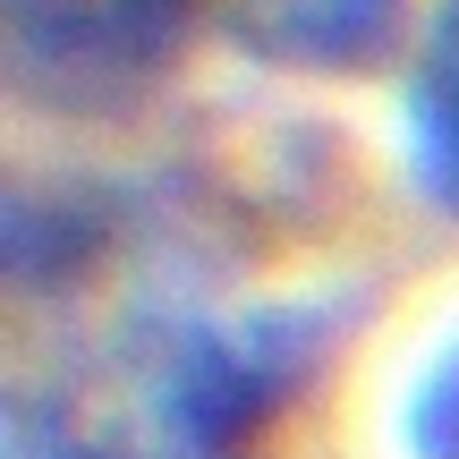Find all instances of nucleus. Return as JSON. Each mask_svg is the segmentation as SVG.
<instances>
[{
  "label": "nucleus",
  "mask_w": 459,
  "mask_h": 459,
  "mask_svg": "<svg viewBox=\"0 0 459 459\" xmlns=\"http://www.w3.org/2000/svg\"><path fill=\"white\" fill-rule=\"evenodd\" d=\"M213 0H9V85L60 119H119L187 60Z\"/></svg>",
  "instance_id": "obj_1"
},
{
  "label": "nucleus",
  "mask_w": 459,
  "mask_h": 459,
  "mask_svg": "<svg viewBox=\"0 0 459 459\" xmlns=\"http://www.w3.org/2000/svg\"><path fill=\"white\" fill-rule=\"evenodd\" d=\"M349 341V307H264L238 324H196L162 375V426L196 459L247 451Z\"/></svg>",
  "instance_id": "obj_2"
},
{
  "label": "nucleus",
  "mask_w": 459,
  "mask_h": 459,
  "mask_svg": "<svg viewBox=\"0 0 459 459\" xmlns=\"http://www.w3.org/2000/svg\"><path fill=\"white\" fill-rule=\"evenodd\" d=\"M230 43L298 77H366L409 34V0H213Z\"/></svg>",
  "instance_id": "obj_3"
},
{
  "label": "nucleus",
  "mask_w": 459,
  "mask_h": 459,
  "mask_svg": "<svg viewBox=\"0 0 459 459\" xmlns=\"http://www.w3.org/2000/svg\"><path fill=\"white\" fill-rule=\"evenodd\" d=\"M400 153H409V187L459 221V0H443L434 26L417 34L400 85Z\"/></svg>",
  "instance_id": "obj_4"
},
{
  "label": "nucleus",
  "mask_w": 459,
  "mask_h": 459,
  "mask_svg": "<svg viewBox=\"0 0 459 459\" xmlns=\"http://www.w3.org/2000/svg\"><path fill=\"white\" fill-rule=\"evenodd\" d=\"M111 238V213H102L85 187H43V179H17L9 187V221H0V255H9L17 290H60L77 281L85 264L102 255Z\"/></svg>",
  "instance_id": "obj_5"
},
{
  "label": "nucleus",
  "mask_w": 459,
  "mask_h": 459,
  "mask_svg": "<svg viewBox=\"0 0 459 459\" xmlns=\"http://www.w3.org/2000/svg\"><path fill=\"white\" fill-rule=\"evenodd\" d=\"M400 443L409 459H459V341L417 375L409 409H400Z\"/></svg>",
  "instance_id": "obj_6"
}]
</instances>
